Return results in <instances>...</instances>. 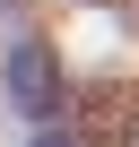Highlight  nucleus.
I'll use <instances>...</instances> for the list:
<instances>
[{
	"label": "nucleus",
	"instance_id": "1",
	"mask_svg": "<svg viewBox=\"0 0 139 147\" xmlns=\"http://www.w3.org/2000/svg\"><path fill=\"white\" fill-rule=\"evenodd\" d=\"M9 104L44 130V121H61V69H52V52L26 35V43H9Z\"/></svg>",
	"mask_w": 139,
	"mask_h": 147
},
{
	"label": "nucleus",
	"instance_id": "2",
	"mask_svg": "<svg viewBox=\"0 0 139 147\" xmlns=\"http://www.w3.org/2000/svg\"><path fill=\"white\" fill-rule=\"evenodd\" d=\"M35 147H78V138H70L61 121H44V130H35Z\"/></svg>",
	"mask_w": 139,
	"mask_h": 147
}]
</instances>
